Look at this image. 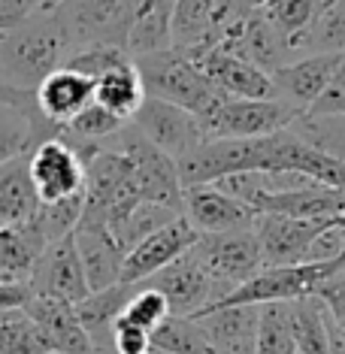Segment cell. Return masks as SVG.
<instances>
[{
  "instance_id": "24",
  "label": "cell",
  "mask_w": 345,
  "mask_h": 354,
  "mask_svg": "<svg viewBox=\"0 0 345 354\" xmlns=\"http://www.w3.org/2000/svg\"><path fill=\"white\" fill-rule=\"evenodd\" d=\"M37 209L39 197L30 182V155L0 164V227L34 221Z\"/></svg>"
},
{
  "instance_id": "31",
  "label": "cell",
  "mask_w": 345,
  "mask_h": 354,
  "mask_svg": "<svg viewBox=\"0 0 345 354\" xmlns=\"http://www.w3.org/2000/svg\"><path fill=\"white\" fill-rule=\"evenodd\" d=\"M151 348L160 354H212L203 327L194 318L170 315L160 327L151 330Z\"/></svg>"
},
{
  "instance_id": "34",
  "label": "cell",
  "mask_w": 345,
  "mask_h": 354,
  "mask_svg": "<svg viewBox=\"0 0 345 354\" xmlns=\"http://www.w3.org/2000/svg\"><path fill=\"white\" fill-rule=\"evenodd\" d=\"M131 61V55L122 46H109V43H91V46H79V49H70L64 67L73 70V73H82L85 79L97 82L103 73L122 67V64Z\"/></svg>"
},
{
  "instance_id": "2",
  "label": "cell",
  "mask_w": 345,
  "mask_h": 354,
  "mask_svg": "<svg viewBox=\"0 0 345 354\" xmlns=\"http://www.w3.org/2000/svg\"><path fill=\"white\" fill-rule=\"evenodd\" d=\"M133 67L142 79L146 97H158L173 103V106L188 109L200 122L224 100V94L203 76V70L173 46L140 55V58H133Z\"/></svg>"
},
{
  "instance_id": "26",
  "label": "cell",
  "mask_w": 345,
  "mask_h": 354,
  "mask_svg": "<svg viewBox=\"0 0 345 354\" xmlns=\"http://www.w3.org/2000/svg\"><path fill=\"white\" fill-rule=\"evenodd\" d=\"M173 10H176V0H140L131 34H127V43H124V49L131 58L170 49Z\"/></svg>"
},
{
  "instance_id": "45",
  "label": "cell",
  "mask_w": 345,
  "mask_h": 354,
  "mask_svg": "<svg viewBox=\"0 0 345 354\" xmlns=\"http://www.w3.org/2000/svg\"><path fill=\"white\" fill-rule=\"evenodd\" d=\"M270 0H230V12H252V10H263Z\"/></svg>"
},
{
  "instance_id": "36",
  "label": "cell",
  "mask_w": 345,
  "mask_h": 354,
  "mask_svg": "<svg viewBox=\"0 0 345 354\" xmlns=\"http://www.w3.org/2000/svg\"><path fill=\"white\" fill-rule=\"evenodd\" d=\"M124 124H127L124 118H118L115 112H109L106 106H100L97 100H91L73 122L64 124V131L70 136H76V140H85V142H106L122 131Z\"/></svg>"
},
{
  "instance_id": "5",
  "label": "cell",
  "mask_w": 345,
  "mask_h": 354,
  "mask_svg": "<svg viewBox=\"0 0 345 354\" xmlns=\"http://www.w3.org/2000/svg\"><path fill=\"white\" fill-rule=\"evenodd\" d=\"M194 254L203 263V270L209 272L215 285V300H221L227 291L248 281L263 267L254 227L230 233H200V239L194 243Z\"/></svg>"
},
{
  "instance_id": "37",
  "label": "cell",
  "mask_w": 345,
  "mask_h": 354,
  "mask_svg": "<svg viewBox=\"0 0 345 354\" xmlns=\"http://www.w3.org/2000/svg\"><path fill=\"white\" fill-rule=\"evenodd\" d=\"M122 318L151 333V330L160 327L167 318H170V303H167V297L160 291H155V288H149L140 281L136 291L131 294V300H127V306H124Z\"/></svg>"
},
{
  "instance_id": "17",
  "label": "cell",
  "mask_w": 345,
  "mask_h": 354,
  "mask_svg": "<svg viewBox=\"0 0 345 354\" xmlns=\"http://www.w3.org/2000/svg\"><path fill=\"white\" fill-rule=\"evenodd\" d=\"M73 239H76V252H79V261H82L88 288L91 291H103V288L118 285L127 252L118 245V239L112 236L106 224L94 218H79Z\"/></svg>"
},
{
  "instance_id": "43",
  "label": "cell",
  "mask_w": 345,
  "mask_h": 354,
  "mask_svg": "<svg viewBox=\"0 0 345 354\" xmlns=\"http://www.w3.org/2000/svg\"><path fill=\"white\" fill-rule=\"evenodd\" d=\"M0 106L30 109V106H37V100H34V91H25V88L12 85L6 76H0Z\"/></svg>"
},
{
  "instance_id": "27",
  "label": "cell",
  "mask_w": 345,
  "mask_h": 354,
  "mask_svg": "<svg viewBox=\"0 0 345 354\" xmlns=\"http://www.w3.org/2000/svg\"><path fill=\"white\" fill-rule=\"evenodd\" d=\"M49 245L39 233L37 221L15 224V227H0V276L28 281L34 272L37 257Z\"/></svg>"
},
{
  "instance_id": "48",
  "label": "cell",
  "mask_w": 345,
  "mask_h": 354,
  "mask_svg": "<svg viewBox=\"0 0 345 354\" xmlns=\"http://www.w3.org/2000/svg\"><path fill=\"white\" fill-rule=\"evenodd\" d=\"M0 281H6V279H3V276H0Z\"/></svg>"
},
{
  "instance_id": "22",
  "label": "cell",
  "mask_w": 345,
  "mask_h": 354,
  "mask_svg": "<svg viewBox=\"0 0 345 354\" xmlns=\"http://www.w3.org/2000/svg\"><path fill=\"white\" fill-rule=\"evenodd\" d=\"M64 133V124H55L37 106L15 109L0 106V164L21 155H30L39 142Z\"/></svg>"
},
{
  "instance_id": "12",
  "label": "cell",
  "mask_w": 345,
  "mask_h": 354,
  "mask_svg": "<svg viewBox=\"0 0 345 354\" xmlns=\"http://www.w3.org/2000/svg\"><path fill=\"white\" fill-rule=\"evenodd\" d=\"M142 285L164 294L167 303H170V315L179 318H194L197 312H203L209 303H215V285L209 272L203 270V263L197 261L194 248H188L182 257H176L173 263H167L164 270L149 276Z\"/></svg>"
},
{
  "instance_id": "21",
  "label": "cell",
  "mask_w": 345,
  "mask_h": 354,
  "mask_svg": "<svg viewBox=\"0 0 345 354\" xmlns=\"http://www.w3.org/2000/svg\"><path fill=\"white\" fill-rule=\"evenodd\" d=\"M37 109L55 124H70L94 100V82L82 73H73L67 67H58L49 73L34 91Z\"/></svg>"
},
{
  "instance_id": "44",
  "label": "cell",
  "mask_w": 345,
  "mask_h": 354,
  "mask_svg": "<svg viewBox=\"0 0 345 354\" xmlns=\"http://www.w3.org/2000/svg\"><path fill=\"white\" fill-rule=\"evenodd\" d=\"M327 336H330V354H345V330L330 315H327Z\"/></svg>"
},
{
  "instance_id": "35",
  "label": "cell",
  "mask_w": 345,
  "mask_h": 354,
  "mask_svg": "<svg viewBox=\"0 0 345 354\" xmlns=\"http://www.w3.org/2000/svg\"><path fill=\"white\" fill-rule=\"evenodd\" d=\"M82 209H85V194L58 200V203H39L34 221L39 233L46 236V243H55V239L70 236L76 230L79 218H82Z\"/></svg>"
},
{
  "instance_id": "11",
  "label": "cell",
  "mask_w": 345,
  "mask_h": 354,
  "mask_svg": "<svg viewBox=\"0 0 345 354\" xmlns=\"http://www.w3.org/2000/svg\"><path fill=\"white\" fill-rule=\"evenodd\" d=\"M28 285L34 297H55V300H67V303H82L91 294L82 261H79V252H76L73 233L55 239V243L43 248Z\"/></svg>"
},
{
  "instance_id": "3",
  "label": "cell",
  "mask_w": 345,
  "mask_h": 354,
  "mask_svg": "<svg viewBox=\"0 0 345 354\" xmlns=\"http://www.w3.org/2000/svg\"><path fill=\"white\" fill-rule=\"evenodd\" d=\"M342 261L327 263H291V267H261L248 281L227 291L221 300H215L209 309H224V306H267V303H294L303 297L315 294V288L336 270H342ZM200 315V312H197Z\"/></svg>"
},
{
  "instance_id": "49",
  "label": "cell",
  "mask_w": 345,
  "mask_h": 354,
  "mask_svg": "<svg viewBox=\"0 0 345 354\" xmlns=\"http://www.w3.org/2000/svg\"><path fill=\"white\" fill-rule=\"evenodd\" d=\"M97 354H103V351H97Z\"/></svg>"
},
{
  "instance_id": "15",
  "label": "cell",
  "mask_w": 345,
  "mask_h": 354,
  "mask_svg": "<svg viewBox=\"0 0 345 354\" xmlns=\"http://www.w3.org/2000/svg\"><path fill=\"white\" fill-rule=\"evenodd\" d=\"M182 215L197 233L248 230L258 221V212L252 206L239 203L215 185H194L182 191Z\"/></svg>"
},
{
  "instance_id": "7",
  "label": "cell",
  "mask_w": 345,
  "mask_h": 354,
  "mask_svg": "<svg viewBox=\"0 0 345 354\" xmlns=\"http://www.w3.org/2000/svg\"><path fill=\"white\" fill-rule=\"evenodd\" d=\"M297 115L300 112L279 97L272 100L224 97L200 122V127H203L206 140H254V136H270L276 131L291 127Z\"/></svg>"
},
{
  "instance_id": "19",
  "label": "cell",
  "mask_w": 345,
  "mask_h": 354,
  "mask_svg": "<svg viewBox=\"0 0 345 354\" xmlns=\"http://www.w3.org/2000/svg\"><path fill=\"white\" fill-rule=\"evenodd\" d=\"M25 312L39 327L52 354H97L76 315V303L55 300V297H34L25 306Z\"/></svg>"
},
{
  "instance_id": "38",
  "label": "cell",
  "mask_w": 345,
  "mask_h": 354,
  "mask_svg": "<svg viewBox=\"0 0 345 354\" xmlns=\"http://www.w3.org/2000/svg\"><path fill=\"white\" fill-rule=\"evenodd\" d=\"M306 112H312V115H345V52H339V61H336L324 91L318 94V100Z\"/></svg>"
},
{
  "instance_id": "16",
  "label": "cell",
  "mask_w": 345,
  "mask_h": 354,
  "mask_svg": "<svg viewBox=\"0 0 345 354\" xmlns=\"http://www.w3.org/2000/svg\"><path fill=\"white\" fill-rule=\"evenodd\" d=\"M230 19V0H176L170 46L185 55L212 49Z\"/></svg>"
},
{
  "instance_id": "8",
  "label": "cell",
  "mask_w": 345,
  "mask_h": 354,
  "mask_svg": "<svg viewBox=\"0 0 345 354\" xmlns=\"http://www.w3.org/2000/svg\"><path fill=\"white\" fill-rule=\"evenodd\" d=\"M339 218L258 215V221H254V233H258L263 267H291V263H306V254H309L312 243H315L324 230L336 227Z\"/></svg>"
},
{
  "instance_id": "33",
  "label": "cell",
  "mask_w": 345,
  "mask_h": 354,
  "mask_svg": "<svg viewBox=\"0 0 345 354\" xmlns=\"http://www.w3.org/2000/svg\"><path fill=\"white\" fill-rule=\"evenodd\" d=\"M0 354H52L25 309L0 312Z\"/></svg>"
},
{
  "instance_id": "41",
  "label": "cell",
  "mask_w": 345,
  "mask_h": 354,
  "mask_svg": "<svg viewBox=\"0 0 345 354\" xmlns=\"http://www.w3.org/2000/svg\"><path fill=\"white\" fill-rule=\"evenodd\" d=\"M34 12H46L39 10V0H0V34L21 25Z\"/></svg>"
},
{
  "instance_id": "39",
  "label": "cell",
  "mask_w": 345,
  "mask_h": 354,
  "mask_svg": "<svg viewBox=\"0 0 345 354\" xmlns=\"http://www.w3.org/2000/svg\"><path fill=\"white\" fill-rule=\"evenodd\" d=\"M151 351V333L118 315L112 324V354H146Z\"/></svg>"
},
{
  "instance_id": "42",
  "label": "cell",
  "mask_w": 345,
  "mask_h": 354,
  "mask_svg": "<svg viewBox=\"0 0 345 354\" xmlns=\"http://www.w3.org/2000/svg\"><path fill=\"white\" fill-rule=\"evenodd\" d=\"M30 300H34V291H30L28 281H21V279H6V281H0V312L25 309Z\"/></svg>"
},
{
  "instance_id": "13",
  "label": "cell",
  "mask_w": 345,
  "mask_h": 354,
  "mask_svg": "<svg viewBox=\"0 0 345 354\" xmlns=\"http://www.w3.org/2000/svg\"><path fill=\"white\" fill-rule=\"evenodd\" d=\"M200 239V233L191 227L185 215L173 218L170 224H164L160 230L149 233L142 243H136L131 252L124 254V267H122V279L124 285H140L149 276H155L158 270H164L167 263H173L176 257H182L188 248H194Z\"/></svg>"
},
{
  "instance_id": "9",
  "label": "cell",
  "mask_w": 345,
  "mask_h": 354,
  "mask_svg": "<svg viewBox=\"0 0 345 354\" xmlns=\"http://www.w3.org/2000/svg\"><path fill=\"white\" fill-rule=\"evenodd\" d=\"M30 182L39 203H58L85 194V164L67 140L55 136L30 151Z\"/></svg>"
},
{
  "instance_id": "40",
  "label": "cell",
  "mask_w": 345,
  "mask_h": 354,
  "mask_svg": "<svg viewBox=\"0 0 345 354\" xmlns=\"http://www.w3.org/2000/svg\"><path fill=\"white\" fill-rule=\"evenodd\" d=\"M315 297L327 309V315L345 330V267L336 270L333 276H327L324 281H321V285L315 288Z\"/></svg>"
},
{
  "instance_id": "46",
  "label": "cell",
  "mask_w": 345,
  "mask_h": 354,
  "mask_svg": "<svg viewBox=\"0 0 345 354\" xmlns=\"http://www.w3.org/2000/svg\"><path fill=\"white\" fill-rule=\"evenodd\" d=\"M212 354H254V342H248V345H230V348H218V351H212Z\"/></svg>"
},
{
  "instance_id": "18",
  "label": "cell",
  "mask_w": 345,
  "mask_h": 354,
  "mask_svg": "<svg viewBox=\"0 0 345 354\" xmlns=\"http://www.w3.org/2000/svg\"><path fill=\"white\" fill-rule=\"evenodd\" d=\"M336 61H339V52H318V55H300V58L282 64L279 70L270 73L276 97L291 103L297 112H306L318 100V94L324 91Z\"/></svg>"
},
{
  "instance_id": "6",
  "label": "cell",
  "mask_w": 345,
  "mask_h": 354,
  "mask_svg": "<svg viewBox=\"0 0 345 354\" xmlns=\"http://www.w3.org/2000/svg\"><path fill=\"white\" fill-rule=\"evenodd\" d=\"M136 6L140 0H64L55 12L67 30L70 49L91 43H109L124 49Z\"/></svg>"
},
{
  "instance_id": "14",
  "label": "cell",
  "mask_w": 345,
  "mask_h": 354,
  "mask_svg": "<svg viewBox=\"0 0 345 354\" xmlns=\"http://www.w3.org/2000/svg\"><path fill=\"white\" fill-rule=\"evenodd\" d=\"M188 58L203 70V76L218 88L224 97H243V100H272L276 97L270 73H263L261 67H254L252 61L239 58L234 52H224V49H215L212 46V49L194 52V55H188Z\"/></svg>"
},
{
  "instance_id": "23",
  "label": "cell",
  "mask_w": 345,
  "mask_h": 354,
  "mask_svg": "<svg viewBox=\"0 0 345 354\" xmlns=\"http://www.w3.org/2000/svg\"><path fill=\"white\" fill-rule=\"evenodd\" d=\"M133 291H136V285L118 281V285L103 288V291H91L82 303H76V315L82 321L94 351L112 354V324H115L118 315L124 312V306Z\"/></svg>"
},
{
  "instance_id": "25",
  "label": "cell",
  "mask_w": 345,
  "mask_h": 354,
  "mask_svg": "<svg viewBox=\"0 0 345 354\" xmlns=\"http://www.w3.org/2000/svg\"><path fill=\"white\" fill-rule=\"evenodd\" d=\"M194 321L203 327L212 351L230 348V345H248L258 339L261 306H224V309L200 312Z\"/></svg>"
},
{
  "instance_id": "30",
  "label": "cell",
  "mask_w": 345,
  "mask_h": 354,
  "mask_svg": "<svg viewBox=\"0 0 345 354\" xmlns=\"http://www.w3.org/2000/svg\"><path fill=\"white\" fill-rule=\"evenodd\" d=\"M182 212H176L170 206H160V203H149V200H140L131 212L124 215L122 221L112 224V236L118 239V245L124 248V252H131L136 243H142V239L149 236V233L160 230L164 224H170L173 218H179Z\"/></svg>"
},
{
  "instance_id": "29",
  "label": "cell",
  "mask_w": 345,
  "mask_h": 354,
  "mask_svg": "<svg viewBox=\"0 0 345 354\" xmlns=\"http://www.w3.org/2000/svg\"><path fill=\"white\" fill-rule=\"evenodd\" d=\"M291 333L300 354H330V336H327V312L315 294L288 303Z\"/></svg>"
},
{
  "instance_id": "32",
  "label": "cell",
  "mask_w": 345,
  "mask_h": 354,
  "mask_svg": "<svg viewBox=\"0 0 345 354\" xmlns=\"http://www.w3.org/2000/svg\"><path fill=\"white\" fill-rule=\"evenodd\" d=\"M288 131H294L309 146L345 160V115H312V112H300Z\"/></svg>"
},
{
  "instance_id": "28",
  "label": "cell",
  "mask_w": 345,
  "mask_h": 354,
  "mask_svg": "<svg viewBox=\"0 0 345 354\" xmlns=\"http://www.w3.org/2000/svg\"><path fill=\"white\" fill-rule=\"evenodd\" d=\"M94 100L100 106H106L109 112H115L118 118L131 122L136 115V109L146 100V88H142V79L133 67V58L122 64V67L103 73L97 82H94Z\"/></svg>"
},
{
  "instance_id": "10",
  "label": "cell",
  "mask_w": 345,
  "mask_h": 354,
  "mask_svg": "<svg viewBox=\"0 0 345 354\" xmlns=\"http://www.w3.org/2000/svg\"><path fill=\"white\" fill-rule=\"evenodd\" d=\"M131 124L146 136L149 142H155L160 151H167V155L176 160L185 158L188 151H194L200 142L206 140L197 115H191L188 109L173 106V103L158 100V97L142 100V106L136 109Z\"/></svg>"
},
{
  "instance_id": "4",
  "label": "cell",
  "mask_w": 345,
  "mask_h": 354,
  "mask_svg": "<svg viewBox=\"0 0 345 354\" xmlns=\"http://www.w3.org/2000/svg\"><path fill=\"white\" fill-rule=\"evenodd\" d=\"M106 142L115 146L118 151H124V158L131 160L140 200L170 206V209H176V212H182V191L185 188H182L176 158H170L167 151H160L155 142H149L131 122H127L122 131Z\"/></svg>"
},
{
  "instance_id": "1",
  "label": "cell",
  "mask_w": 345,
  "mask_h": 354,
  "mask_svg": "<svg viewBox=\"0 0 345 354\" xmlns=\"http://www.w3.org/2000/svg\"><path fill=\"white\" fill-rule=\"evenodd\" d=\"M67 55L70 39L58 12H34L21 25L0 34V76L25 91H37L46 76L64 67Z\"/></svg>"
},
{
  "instance_id": "47",
  "label": "cell",
  "mask_w": 345,
  "mask_h": 354,
  "mask_svg": "<svg viewBox=\"0 0 345 354\" xmlns=\"http://www.w3.org/2000/svg\"><path fill=\"white\" fill-rule=\"evenodd\" d=\"M339 236H342V261H345V215L339 218Z\"/></svg>"
},
{
  "instance_id": "20",
  "label": "cell",
  "mask_w": 345,
  "mask_h": 354,
  "mask_svg": "<svg viewBox=\"0 0 345 354\" xmlns=\"http://www.w3.org/2000/svg\"><path fill=\"white\" fill-rule=\"evenodd\" d=\"M258 215H291V218H339L345 215V191L309 182L291 191H267L258 203Z\"/></svg>"
}]
</instances>
